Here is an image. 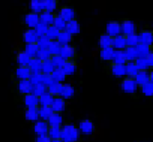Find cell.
<instances>
[{"mask_svg": "<svg viewBox=\"0 0 153 142\" xmlns=\"http://www.w3.org/2000/svg\"><path fill=\"white\" fill-rule=\"evenodd\" d=\"M61 129V141L64 142H76L80 139L81 133L78 128L71 123L62 124Z\"/></svg>", "mask_w": 153, "mask_h": 142, "instance_id": "1", "label": "cell"}, {"mask_svg": "<svg viewBox=\"0 0 153 142\" xmlns=\"http://www.w3.org/2000/svg\"><path fill=\"white\" fill-rule=\"evenodd\" d=\"M121 89L127 94H134L138 90V84L134 79V77H123V80L120 83Z\"/></svg>", "mask_w": 153, "mask_h": 142, "instance_id": "2", "label": "cell"}, {"mask_svg": "<svg viewBox=\"0 0 153 142\" xmlns=\"http://www.w3.org/2000/svg\"><path fill=\"white\" fill-rule=\"evenodd\" d=\"M77 128L80 133L84 135H92L95 131V125L93 121L89 119H84L81 121Z\"/></svg>", "mask_w": 153, "mask_h": 142, "instance_id": "3", "label": "cell"}, {"mask_svg": "<svg viewBox=\"0 0 153 142\" xmlns=\"http://www.w3.org/2000/svg\"><path fill=\"white\" fill-rule=\"evenodd\" d=\"M56 16H58L64 22H68L71 21V20H73V19H75L76 13H75V10L71 7L64 6V7H61L60 10H58Z\"/></svg>", "mask_w": 153, "mask_h": 142, "instance_id": "4", "label": "cell"}, {"mask_svg": "<svg viewBox=\"0 0 153 142\" xmlns=\"http://www.w3.org/2000/svg\"><path fill=\"white\" fill-rule=\"evenodd\" d=\"M60 55L65 59L67 60H75L76 57V51L74 46L71 44L62 45L60 49Z\"/></svg>", "mask_w": 153, "mask_h": 142, "instance_id": "5", "label": "cell"}, {"mask_svg": "<svg viewBox=\"0 0 153 142\" xmlns=\"http://www.w3.org/2000/svg\"><path fill=\"white\" fill-rule=\"evenodd\" d=\"M24 24L27 28H35L39 23V14L29 12L24 16Z\"/></svg>", "mask_w": 153, "mask_h": 142, "instance_id": "6", "label": "cell"}, {"mask_svg": "<svg viewBox=\"0 0 153 142\" xmlns=\"http://www.w3.org/2000/svg\"><path fill=\"white\" fill-rule=\"evenodd\" d=\"M49 126L48 122L45 120H37L34 123L33 125V131L36 135H48Z\"/></svg>", "mask_w": 153, "mask_h": 142, "instance_id": "7", "label": "cell"}, {"mask_svg": "<svg viewBox=\"0 0 153 142\" xmlns=\"http://www.w3.org/2000/svg\"><path fill=\"white\" fill-rule=\"evenodd\" d=\"M16 88L18 92L24 95L29 93H33V85L32 83L29 81V79H22V80H18L16 84Z\"/></svg>", "mask_w": 153, "mask_h": 142, "instance_id": "8", "label": "cell"}, {"mask_svg": "<svg viewBox=\"0 0 153 142\" xmlns=\"http://www.w3.org/2000/svg\"><path fill=\"white\" fill-rule=\"evenodd\" d=\"M138 34L139 43L152 46L153 44V33L151 30H142Z\"/></svg>", "mask_w": 153, "mask_h": 142, "instance_id": "9", "label": "cell"}, {"mask_svg": "<svg viewBox=\"0 0 153 142\" xmlns=\"http://www.w3.org/2000/svg\"><path fill=\"white\" fill-rule=\"evenodd\" d=\"M121 25V34L128 35L131 33H136V24L130 20H124L120 23Z\"/></svg>", "mask_w": 153, "mask_h": 142, "instance_id": "10", "label": "cell"}, {"mask_svg": "<svg viewBox=\"0 0 153 142\" xmlns=\"http://www.w3.org/2000/svg\"><path fill=\"white\" fill-rule=\"evenodd\" d=\"M105 33L114 38L121 34V25L118 22H109L105 26Z\"/></svg>", "mask_w": 153, "mask_h": 142, "instance_id": "11", "label": "cell"}, {"mask_svg": "<svg viewBox=\"0 0 153 142\" xmlns=\"http://www.w3.org/2000/svg\"><path fill=\"white\" fill-rule=\"evenodd\" d=\"M110 72L111 74L117 78H123L126 76L125 66L121 64L111 63L110 65Z\"/></svg>", "mask_w": 153, "mask_h": 142, "instance_id": "12", "label": "cell"}, {"mask_svg": "<svg viewBox=\"0 0 153 142\" xmlns=\"http://www.w3.org/2000/svg\"><path fill=\"white\" fill-rule=\"evenodd\" d=\"M66 100H64L61 96L54 97L53 102L50 106L54 112H60V113H62L66 110Z\"/></svg>", "mask_w": 153, "mask_h": 142, "instance_id": "13", "label": "cell"}, {"mask_svg": "<svg viewBox=\"0 0 153 142\" xmlns=\"http://www.w3.org/2000/svg\"><path fill=\"white\" fill-rule=\"evenodd\" d=\"M38 39V36L35 32L34 28H27L23 34H22V42L25 44L30 43H37Z\"/></svg>", "mask_w": 153, "mask_h": 142, "instance_id": "14", "label": "cell"}, {"mask_svg": "<svg viewBox=\"0 0 153 142\" xmlns=\"http://www.w3.org/2000/svg\"><path fill=\"white\" fill-rule=\"evenodd\" d=\"M14 74L17 80L29 79L30 76L32 75V71L27 66H18Z\"/></svg>", "mask_w": 153, "mask_h": 142, "instance_id": "15", "label": "cell"}, {"mask_svg": "<svg viewBox=\"0 0 153 142\" xmlns=\"http://www.w3.org/2000/svg\"><path fill=\"white\" fill-rule=\"evenodd\" d=\"M23 103L25 105L26 108L29 107H38L39 106V100L38 96L34 94L29 93L24 94L23 96Z\"/></svg>", "mask_w": 153, "mask_h": 142, "instance_id": "16", "label": "cell"}, {"mask_svg": "<svg viewBox=\"0 0 153 142\" xmlns=\"http://www.w3.org/2000/svg\"><path fill=\"white\" fill-rule=\"evenodd\" d=\"M55 17V13H51V12L44 10L39 14V22L49 27V26L53 25Z\"/></svg>", "mask_w": 153, "mask_h": 142, "instance_id": "17", "label": "cell"}, {"mask_svg": "<svg viewBox=\"0 0 153 142\" xmlns=\"http://www.w3.org/2000/svg\"><path fill=\"white\" fill-rule=\"evenodd\" d=\"M111 63H116V64H121V65H125L127 62L126 59L124 49H114L112 59H111Z\"/></svg>", "mask_w": 153, "mask_h": 142, "instance_id": "18", "label": "cell"}, {"mask_svg": "<svg viewBox=\"0 0 153 142\" xmlns=\"http://www.w3.org/2000/svg\"><path fill=\"white\" fill-rule=\"evenodd\" d=\"M49 127H61L63 124V117L60 112H53L48 118Z\"/></svg>", "mask_w": 153, "mask_h": 142, "instance_id": "19", "label": "cell"}, {"mask_svg": "<svg viewBox=\"0 0 153 142\" xmlns=\"http://www.w3.org/2000/svg\"><path fill=\"white\" fill-rule=\"evenodd\" d=\"M66 31L71 33V35H76L79 34L81 32V26L80 23L76 21V19H73L70 22H66Z\"/></svg>", "mask_w": 153, "mask_h": 142, "instance_id": "20", "label": "cell"}, {"mask_svg": "<svg viewBox=\"0 0 153 142\" xmlns=\"http://www.w3.org/2000/svg\"><path fill=\"white\" fill-rule=\"evenodd\" d=\"M112 40L113 38H111L106 33H103L100 36L98 40V45L100 49H106L112 47Z\"/></svg>", "mask_w": 153, "mask_h": 142, "instance_id": "21", "label": "cell"}, {"mask_svg": "<svg viewBox=\"0 0 153 142\" xmlns=\"http://www.w3.org/2000/svg\"><path fill=\"white\" fill-rule=\"evenodd\" d=\"M24 117L26 120L28 122L35 123L36 121L39 119L38 116V107H29L27 108L24 112Z\"/></svg>", "mask_w": 153, "mask_h": 142, "instance_id": "22", "label": "cell"}, {"mask_svg": "<svg viewBox=\"0 0 153 142\" xmlns=\"http://www.w3.org/2000/svg\"><path fill=\"white\" fill-rule=\"evenodd\" d=\"M56 40L60 43L61 45H66V44H71L72 40H73V35H71V33L66 32V30L64 31H60Z\"/></svg>", "mask_w": 153, "mask_h": 142, "instance_id": "23", "label": "cell"}, {"mask_svg": "<svg viewBox=\"0 0 153 142\" xmlns=\"http://www.w3.org/2000/svg\"><path fill=\"white\" fill-rule=\"evenodd\" d=\"M63 85H64L63 83H58L54 81L50 85H49L47 87V90L54 97H55V96H60V94H61L62 89H63Z\"/></svg>", "mask_w": 153, "mask_h": 142, "instance_id": "24", "label": "cell"}, {"mask_svg": "<svg viewBox=\"0 0 153 142\" xmlns=\"http://www.w3.org/2000/svg\"><path fill=\"white\" fill-rule=\"evenodd\" d=\"M127 47L125 36L119 34L113 38L112 40V48L114 49H124Z\"/></svg>", "mask_w": 153, "mask_h": 142, "instance_id": "25", "label": "cell"}, {"mask_svg": "<svg viewBox=\"0 0 153 142\" xmlns=\"http://www.w3.org/2000/svg\"><path fill=\"white\" fill-rule=\"evenodd\" d=\"M48 135L51 139V142L61 141V129L60 127H49Z\"/></svg>", "mask_w": 153, "mask_h": 142, "instance_id": "26", "label": "cell"}, {"mask_svg": "<svg viewBox=\"0 0 153 142\" xmlns=\"http://www.w3.org/2000/svg\"><path fill=\"white\" fill-rule=\"evenodd\" d=\"M51 77L55 82L58 83L66 82V77H67L64 70L62 68H57V67H55V70L51 73Z\"/></svg>", "mask_w": 153, "mask_h": 142, "instance_id": "27", "label": "cell"}, {"mask_svg": "<svg viewBox=\"0 0 153 142\" xmlns=\"http://www.w3.org/2000/svg\"><path fill=\"white\" fill-rule=\"evenodd\" d=\"M113 52H114V49L112 47L106 48V49H100L99 52V57L102 61L111 62L112 59Z\"/></svg>", "mask_w": 153, "mask_h": 142, "instance_id": "28", "label": "cell"}, {"mask_svg": "<svg viewBox=\"0 0 153 142\" xmlns=\"http://www.w3.org/2000/svg\"><path fill=\"white\" fill-rule=\"evenodd\" d=\"M76 65L74 60H67L65 61L64 65L62 66V69L64 70L66 76H72L74 75L76 71Z\"/></svg>", "mask_w": 153, "mask_h": 142, "instance_id": "29", "label": "cell"}, {"mask_svg": "<svg viewBox=\"0 0 153 142\" xmlns=\"http://www.w3.org/2000/svg\"><path fill=\"white\" fill-rule=\"evenodd\" d=\"M74 94H75V89L74 88L71 86V84L70 83H65L63 85V89H62V92L60 94V96L64 100H70L73 96H74Z\"/></svg>", "mask_w": 153, "mask_h": 142, "instance_id": "30", "label": "cell"}, {"mask_svg": "<svg viewBox=\"0 0 153 142\" xmlns=\"http://www.w3.org/2000/svg\"><path fill=\"white\" fill-rule=\"evenodd\" d=\"M125 71L126 77H134L138 73V68L136 65L134 63V60L132 61H127L125 63Z\"/></svg>", "mask_w": 153, "mask_h": 142, "instance_id": "31", "label": "cell"}, {"mask_svg": "<svg viewBox=\"0 0 153 142\" xmlns=\"http://www.w3.org/2000/svg\"><path fill=\"white\" fill-rule=\"evenodd\" d=\"M27 66L30 68V70L33 72H41V69H42V61L38 59L37 57H33L30 58L29 62H28Z\"/></svg>", "mask_w": 153, "mask_h": 142, "instance_id": "32", "label": "cell"}, {"mask_svg": "<svg viewBox=\"0 0 153 142\" xmlns=\"http://www.w3.org/2000/svg\"><path fill=\"white\" fill-rule=\"evenodd\" d=\"M29 60H30V57L24 50L17 51L16 55V60L18 66H27Z\"/></svg>", "mask_w": 153, "mask_h": 142, "instance_id": "33", "label": "cell"}, {"mask_svg": "<svg viewBox=\"0 0 153 142\" xmlns=\"http://www.w3.org/2000/svg\"><path fill=\"white\" fill-rule=\"evenodd\" d=\"M135 49H136L137 51V56L138 57H143V58H145L152 50V46L141 44V43H139L137 44L135 46Z\"/></svg>", "mask_w": 153, "mask_h": 142, "instance_id": "34", "label": "cell"}, {"mask_svg": "<svg viewBox=\"0 0 153 142\" xmlns=\"http://www.w3.org/2000/svg\"><path fill=\"white\" fill-rule=\"evenodd\" d=\"M53 112H54L50 106H38V116H39V118L42 120H48L49 116Z\"/></svg>", "mask_w": 153, "mask_h": 142, "instance_id": "35", "label": "cell"}, {"mask_svg": "<svg viewBox=\"0 0 153 142\" xmlns=\"http://www.w3.org/2000/svg\"><path fill=\"white\" fill-rule=\"evenodd\" d=\"M149 71H139L136 76L134 77V79H135L139 87H140L144 83L150 81L149 80Z\"/></svg>", "mask_w": 153, "mask_h": 142, "instance_id": "36", "label": "cell"}, {"mask_svg": "<svg viewBox=\"0 0 153 142\" xmlns=\"http://www.w3.org/2000/svg\"><path fill=\"white\" fill-rule=\"evenodd\" d=\"M38 49L39 48L37 43H30V44H25L23 50L27 54L30 58H33V57H36Z\"/></svg>", "mask_w": 153, "mask_h": 142, "instance_id": "37", "label": "cell"}, {"mask_svg": "<svg viewBox=\"0 0 153 142\" xmlns=\"http://www.w3.org/2000/svg\"><path fill=\"white\" fill-rule=\"evenodd\" d=\"M43 5H44V10L55 13L58 9V1L57 0H42Z\"/></svg>", "mask_w": 153, "mask_h": 142, "instance_id": "38", "label": "cell"}, {"mask_svg": "<svg viewBox=\"0 0 153 142\" xmlns=\"http://www.w3.org/2000/svg\"><path fill=\"white\" fill-rule=\"evenodd\" d=\"M38 100H39V106H50L51 104H52V102H53L54 96L47 90L46 92H44L42 95H40L38 97Z\"/></svg>", "mask_w": 153, "mask_h": 142, "instance_id": "39", "label": "cell"}, {"mask_svg": "<svg viewBox=\"0 0 153 142\" xmlns=\"http://www.w3.org/2000/svg\"><path fill=\"white\" fill-rule=\"evenodd\" d=\"M29 9L32 12L40 14L44 11V5L42 0H31L29 3Z\"/></svg>", "mask_w": 153, "mask_h": 142, "instance_id": "40", "label": "cell"}, {"mask_svg": "<svg viewBox=\"0 0 153 142\" xmlns=\"http://www.w3.org/2000/svg\"><path fill=\"white\" fill-rule=\"evenodd\" d=\"M141 88V93L149 98H152L153 97V82H149L144 83L143 85L140 86Z\"/></svg>", "mask_w": 153, "mask_h": 142, "instance_id": "41", "label": "cell"}, {"mask_svg": "<svg viewBox=\"0 0 153 142\" xmlns=\"http://www.w3.org/2000/svg\"><path fill=\"white\" fill-rule=\"evenodd\" d=\"M124 53H125L127 61L134 60L138 57L135 46H127L124 49Z\"/></svg>", "mask_w": 153, "mask_h": 142, "instance_id": "42", "label": "cell"}, {"mask_svg": "<svg viewBox=\"0 0 153 142\" xmlns=\"http://www.w3.org/2000/svg\"><path fill=\"white\" fill-rule=\"evenodd\" d=\"M55 66L52 63L50 59L42 61V69H41L42 73H44V74H51L53 72V71L55 70Z\"/></svg>", "mask_w": 153, "mask_h": 142, "instance_id": "43", "label": "cell"}, {"mask_svg": "<svg viewBox=\"0 0 153 142\" xmlns=\"http://www.w3.org/2000/svg\"><path fill=\"white\" fill-rule=\"evenodd\" d=\"M61 44L57 41V40H51L50 43H49V47H48V49H49V53L51 55H59L60 52V49H61Z\"/></svg>", "mask_w": 153, "mask_h": 142, "instance_id": "44", "label": "cell"}, {"mask_svg": "<svg viewBox=\"0 0 153 142\" xmlns=\"http://www.w3.org/2000/svg\"><path fill=\"white\" fill-rule=\"evenodd\" d=\"M134 63H135L139 71H149V70H151V68L148 66L146 59L143 57H137L134 60Z\"/></svg>", "mask_w": 153, "mask_h": 142, "instance_id": "45", "label": "cell"}, {"mask_svg": "<svg viewBox=\"0 0 153 142\" xmlns=\"http://www.w3.org/2000/svg\"><path fill=\"white\" fill-rule=\"evenodd\" d=\"M126 44L127 46H136L139 44V39H138V34L136 33L128 34L125 36Z\"/></svg>", "mask_w": 153, "mask_h": 142, "instance_id": "46", "label": "cell"}, {"mask_svg": "<svg viewBox=\"0 0 153 142\" xmlns=\"http://www.w3.org/2000/svg\"><path fill=\"white\" fill-rule=\"evenodd\" d=\"M50 60L52 61V63L54 64L55 67H57V68H62V66H63L65 61H66V60L60 54L59 55H51Z\"/></svg>", "mask_w": 153, "mask_h": 142, "instance_id": "47", "label": "cell"}, {"mask_svg": "<svg viewBox=\"0 0 153 142\" xmlns=\"http://www.w3.org/2000/svg\"><path fill=\"white\" fill-rule=\"evenodd\" d=\"M50 39H49L46 35L38 37V41H37V44L38 45V48L41 49H46L49 47V43H50Z\"/></svg>", "mask_w": 153, "mask_h": 142, "instance_id": "48", "label": "cell"}, {"mask_svg": "<svg viewBox=\"0 0 153 142\" xmlns=\"http://www.w3.org/2000/svg\"><path fill=\"white\" fill-rule=\"evenodd\" d=\"M46 91H47V86H45L44 83H42L33 85V94H34L38 97H39L40 95H42Z\"/></svg>", "mask_w": 153, "mask_h": 142, "instance_id": "49", "label": "cell"}, {"mask_svg": "<svg viewBox=\"0 0 153 142\" xmlns=\"http://www.w3.org/2000/svg\"><path fill=\"white\" fill-rule=\"evenodd\" d=\"M51 54L49 53V49H39L37 52V55H36V57L39 59L41 61H44V60H49L51 58Z\"/></svg>", "mask_w": 153, "mask_h": 142, "instance_id": "50", "label": "cell"}, {"mask_svg": "<svg viewBox=\"0 0 153 142\" xmlns=\"http://www.w3.org/2000/svg\"><path fill=\"white\" fill-rule=\"evenodd\" d=\"M53 26L55 28H57L60 32V31H64V30H66V22H64L62 19H60L58 16L55 15V20H54V22H53Z\"/></svg>", "mask_w": 153, "mask_h": 142, "instance_id": "51", "label": "cell"}, {"mask_svg": "<svg viewBox=\"0 0 153 142\" xmlns=\"http://www.w3.org/2000/svg\"><path fill=\"white\" fill-rule=\"evenodd\" d=\"M59 33H60V31L57 28H55L53 25H51V26H49V28H48L47 33H46V36L50 40H56Z\"/></svg>", "mask_w": 153, "mask_h": 142, "instance_id": "52", "label": "cell"}, {"mask_svg": "<svg viewBox=\"0 0 153 142\" xmlns=\"http://www.w3.org/2000/svg\"><path fill=\"white\" fill-rule=\"evenodd\" d=\"M42 78H43L42 72H33L29 77V81L32 83L33 85H35L42 83Z\"/></svg>", "mask_w": 153, "mask_h": 142, "instance_id": "53", "label": "cell"}, {"mask_svg": "<svg viewBox=\"0 0 153 142\" xmlns=\"http://www.w3.org/2000/svg\"><path fill=\"white\" fill-rule=\"evenodd\" d=\"M48 26L44 25L43 23H38L37 25V27L34 28L35 32L37 33L38 37H41V36H44V35H46V33H47V30H48Z\"/></svg>", "mask_w": 153, "mask_h": 142, "instance_id": "54", "label": "cell"}, {"mask_svg": "<svg viewBox=\"0 0 153 142\" xmlns=\"http://www.w3.org/2000/svg\"><path fill=\"white\" fill-rule=\"evenodd\" d=\"M54 82L51 74H44L43 73V78H42V83H44L45 86H49L52 83Z\"/></svg>", "mask_w": 153, "mask_h": 142, "instance_id": "55", "label": "cell"}, {"mask_svg": "<svg viewBox=\"0 0 153 142\" xmlns=\"http://www.w3.org/2000/svg\"><path fill=\"white\" fill-rule=\"evenodd\" d=\"M37 142H51V139L48 135H37L36 138Z\"/></svg>", "mask_w": 153, "mask_h": 142, "instance_id": "56", "label": "cell"}, {"mask_svg": "<svg viewBox=\"0 0 153 142\" xmlns=\"http://www.w3.org/2000/svg\"><path fill=\"white\" fill-rule=\"evenodd\" d=\"M145 59L146 60V62H147L148 66H150V68L152 69L153 66V51L152 50L149 54H148L146 57H145Z\"/></svg>", "mask_w": 153, "mask_h": 142, "instance_id": "57", "label": "cell"}, {"mask_svg": "<svg viewBox=\"0 0 153 142\" xmlns=\"http://www.w3.org/2000/svg\"><path fill=\"white\" fill-rule=\"evenodd\" d=\"M149 80L151 82H153V71H149Z\"/></svg>", "mask_w": 153, "mask_h": 142, "instance_id": "58", "label": "cell"}]
</instances>
